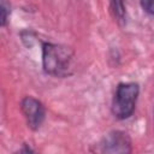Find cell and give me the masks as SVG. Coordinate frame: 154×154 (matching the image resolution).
I'll return each mask as SVG.
<instances>
[{
    "label": "cell",
    "instance_id": "cell-4",
    "mask_svg": "<svg viewBox=\"0 0 154 154\" xmlns=\"http://www.w3.org/2000/svg\"><path fill=\"white\" fill-rule=\"evenodd\" d=\"M20 111L31 130L36 131L42 126L46 119V108L38 99L34 96L23 97L20 101Z\"/></svg>",
    "mask_w": 154,
    "mask_h": 154
},
{
    "label": "cell",
    "instance_id": "cell-1",
    "mask_svg": "<svg viewBox=\"0 0 154 154\" xmlns=\"http://www.w3.org/2000/svg\"><path fill=\"white\" fill-rule=\"evenodd\" d=\"M73 51L64 45L42 42V67L53 77H67L73 72Z\"/></svg>",
    "mask_w": 154,
    "mask_h": 154
},
{
    "label": "cell",
    "instance_id": "cell-6",
    "mask_svg": "<svg viewBox=\"0 0 154 154\" xmlns=\"http://www.w3.org/2000/svg\"><path fill=\"white\" fill-rule=\"evenodd\" d=\"M0 16L1 26H6L8 23V18L11 16V4L7 0H0Z\"/></svg>",
    "mask_w": 154,
    "mask_h": 154
},
{
    "label": "cell",
    "instance_id": "cell-5",
    "mask_svg": "<svg viewBox=\"0 0 154 154\" xmlns=\"http://www.w3.org/2000/svg\"><path fill=\"white\" fill-rule=\"evenodd\" d=\"M109 7L114 20H117L119 24H124L126 18L125 0H109Z\"/></svg>",
    "mask_w": 154,
    "mask_h": 154
},
{
    "label": "cell",
    "instance_id": "cell-7",
    "mask_svg": "<svg viewBox=\"0 0 154 154\" xmlns=\"http://www.w3.org/2000/svg\"><path fill=\"white\" fill-rule=\"evenodd\" d=\"M140 2L144 12L150 16H154V0H140Z\"/></svg>",
    "mask_w": 154,
    "mask_h": 154
},
{
    "label": "cell",
    "instance_id": "cell-3",
    "mask_svg": "<svg viewBox=\"0 0 154 154\" xmlns=\"http://www.w3.org/2000/svg\"><path fill=\"white\" fill-rule=\"evenodd\" d=\"M96 150L109 154H129L132 152V142L126 132L113 130L101 138Z\"/></svg>",
    "mask_w": 154,
    "mask_h": 154
},
{
    "label": "cell",
    "instance_id": "cell-2",
    "mask_svg": "<svg viewBox=\"0 0 154 154\" xmlns=\"http://www.w3.org/2000/svg\"><path fill=\"white\" fill-rule=\"evenodd\" d=\"M140 95V85L135 82H122L117 85L112 103L111 112L119 119L125 120L130 118L136 108L137 99Z\"/></svg>",
    "mask_w": 154,
    "mask_h": 154
},
{
    "label": "cell",
    "instance_id": "cell-8",
    "mask_svg": "<svg viewBox=\"0 0 154 154\" xmlns=\"http://www.w3.org/2000/svg\"><path fill=\"white\" fill-rule=\"evenodd\" d=\"M32 152H34V149L30 148V146H28V144H23V148L18 149V153H32Z\"/></svg>",
    "mask_w": 154,
    "mask_h": 154
}]
</instances>
